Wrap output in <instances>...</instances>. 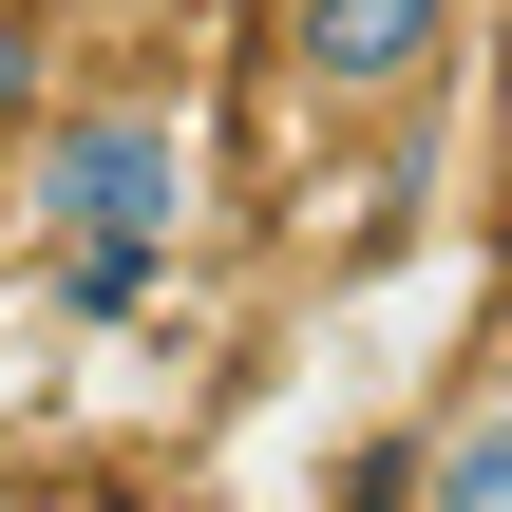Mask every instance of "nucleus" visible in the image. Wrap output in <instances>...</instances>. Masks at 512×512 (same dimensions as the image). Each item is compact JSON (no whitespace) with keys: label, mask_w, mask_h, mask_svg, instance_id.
<instances>
[{"label":"nucleus","mask_w":512,"mask_h":512,"mask_svg":"<svg viewBox=\"0 0 512 512\" xmlns=\"http://www.w3.org/2000/svg\"><path fill=\"white\" fill-rule=\"evenodd\" d=\"M38 133V0H0V152Z\"/></svg>","instance_id":"obj_4"},{"label":"nucleus","mask_w":512,"mask_h":512,"mask_svg":"<svg viewBox=\"0 0 512 512\" xmlns=\"http://www.w3.org/2000/svg\"><path fill=\"white\" fill-rule=\"evenodd\" d=\"M418 512H512V380L437 399V437H418Z\"/></svg>","instance_id":"obj_3"},{"label":"nucleus","mask_w":512,"mask_h":512,"mask_svg":"<svg viewBox=\"0 0 512 512\" xmlns=\"http://www.w3.org/2000/svg\"><path fill=\"white\" fill-rule=\"evenodd\" d=\"M19 228L57 247L76 304H133L190 228V114L171 95H95V114H38L19 133Z\"/></svg>","instance_id":"obj_1"},{"label":"nucleus","mask_w":512,"mask_h":512,"mask_svg":"<svg viewBox=\"0 0 512 512\" xmlns=\"http://www.w3.org/2000/svg\"><path fill=\"white\" fill-rule=\"evenodd\" d=\"M475 0H285V95L304 133H399L437 76H456Z\"/></svg>","instance_id":"obj_2"}]
</instances>
